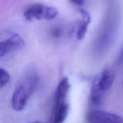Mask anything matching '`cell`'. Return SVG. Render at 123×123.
<instances>
[{
	"mask_svg": "<svg viewBox=\"0 0 123 123\" xmlns=\"http://www.w3.org/2000/svg\"><path fill=\"white\" fill-rule=\"evenodd\" d=\"M38 75L34 73L27 74L16 86L13 92L12 105L16 111H21L26 106L38 84Z\"/></svg>",
	"mask_w": 123,
	"mask_h": 123,
	"instance_id": "obj_1",
	"label": "cell"
},
{
	"mask_svg": "<svg viewBox=\"0 0 123 123\" xmlns=\"http://www.w3.org/2000/svg\"><path fill=\"white\" fill-rule=\"evenodd\" d=\"M70 84L67 77L62 78L58 85L54 97L53 122L63 123L67 118L70 109L68 101Z\"/></svg>",
	"mask_w": 123,
	"mask_h": 123,
	"instance_id": "obj_2",
	"label": "cell"
},
{
	"mask_svg": "<svg viewBox=\"0 0 123 123\" xmlns=\"http://www.w3.org/2000/svg\"><path fill=\"white\" fill-rule=\"evenodd\" d=\"M115 73L111 69H106L94 80L91 88L90 99L95 106H99L102 103L105 94L112 86Z\"/></svg>",
	"mask_w": 123,
	"mask_h": 123,
	"instance_id": "obj_3",
	"label": "cell"
},
{
	"mask_svg": "<svg viewBox=\"0 0 123 123\" xmlns=\"http://www.w3.org/2000/svg\"><path fill=\"white\" fill-rule=\"evenodd\" d=\"M58 14V10L55 7L43 4L31 5L24 12V17L27 20H52Z\"/></svg>",
	"mask_w": 123,
	"mask_h": 123,
	"instance_id": "obj_4",
	"label": "cell"
},
{
	"mask_svg": "<svg viewBox=\"0 0 123 123\" xmlns=\"http://www.w3.org/2000/svg\"><path fill=\"white\" fill-rule=\"evenodd\" d=\"M86 120L88 122L93 123H123V118L121 117L109 112L99 110L90 112L86 116Z\"/></svg>",
	"mask_w": 123,
	"mask_h": 123,
	"instance_id": "obj_5",
	"label": "cell"
},
{
	"mask_svg": "<svg viewBox=\"0 0 123 123\" xmlns=\"http://www.w3.org/2000/svg\"><path fill=\"white\" fill-rule=\"evenodd\" d=\"M24 46V39L18 34H15L7 40L0 42V58L10 52L20 49Z\"/></svg>",
	"mask_w": 123,
	"mask_h": 123,
	"instance_id": "obj_6",
	"label": "cell"
},
{
	"mask_svg": "<svg viewBox=\"0 0 123 123\" xmlns=\"http://www.w3.org/2000/svg\"><path fill=\"white\" fill-rule=\"evenodd\" d=\"M79 13L82 16V19L79 22L76 31V38L78 40L83 39L86 34L89 24L91 22V16L85 9H79Z\"/></svg>",
	"mask_w": 123,
	"mask_h": 123,
	"instance_id": "obj_7",
	"label": "cell"
},
{
	"mask_svg": "<svg viewBox=\"0 0 123 123\" xmlns=\"http://www.w3.org/2000/svg\"><path fill=\"white\" fill-rule=\"evenodd\" d=\"M10 74L6 70L0 67V89L6 86L9 82Z\"/></svg>",
	"mask_w": 123,
	"mask_h": 123,
	"instance_id": "obj_8",
	"label": "cell"
},
{
	"mask_svg": "<svg viewBox=\"0 0 123 123\" xmlns=\"http://www.w3.org/2000/svg\"><path fill=\"white\" fill-rule=\"evenodd\" d=\"M61 34H62V31L61 30V29L58 28H54L53 31H52V35L53 37H56V38L61 37Z\"/></svg>",
	"mask_w": 123,
	"mask_h": 123,
	"instance_id": "obj_9",
	"label": "cell"
},
{
	"mask_svg": "<svg viewBox=\"0 0 123 123\" xmlns=\"http://www.w3.org/2000/svg\"><path fill=\"white\" fill-rule=\"evenodd\" d=\"M70 1L74 4L79 6H82L84 3V0H70Z\"/></svg>",
	"mask_w": 123,
	"mask_h": 123,
	"instance_id": "obj_10",
	"label": "cell"
},
{
	"mask_svg": "<svg viewBox=\"0 0 123 123\" xmlns=\"http://www.w3.org/2000/svg\"><path fill=\"white\" fill-rule=\"evenodd\" d=\"M123 61V50H122V52L120 54V56L118 57V61L119 62H121V61Z\"/></svg>",
	"mask_w": 123,
	"mask_h": 123,
	"instance_id": "obj_11",
	"label": "cell"
},
{
	"mask_svg": "<svg viewBox=\"0 0 123 123\" xmlns=\"http://www.w3.org/2000/svg\"></svg>",
	"mask_w": 123,
	"mask_h": 123,
	"instance_id": "obj_12",
	"label": "cell"
}]
</instances>
